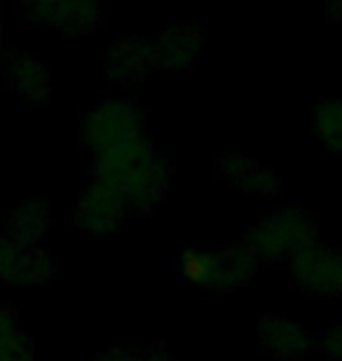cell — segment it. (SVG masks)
<instances>
[{"label":"cell","instance_id":"obj_4","mask_svg":"<svg viewBox=\"0 0 342 361\" xmlns=\"http://www.w3.org/2000/svg\"><path fill=\"white\" fill-rule=\"evenodd\" d=\"M270 343L274 350L281 352V355H291V357L303 355V352H307V348H310L305 331L291 322H272Z\"/></svg>","mask_w":342,"mask_h":361},{"label":"cell","instance_id":"obj_1","mask_svg":"<svg viewBox=\"0 0 342 361\" xmlns=\"http://www.w3.org/2000/svg\"><path fill=\"white\" fill-rule=\"evenodd\" d=\"M293 274L298 286L317 298H340L342 295V254L307 244L295 254Z\"/></svg>","mask_w":342,"mask_h":361},{"label":"cell","instance_id":"obj_2","mask_svg":"<svg viewBox=\"0 0 342 361\" xmlns=\"http://www.w3.org/2000/svg\"><path fill=\"white\" fill-rule=\"evenodd\" d=\"M314 237V221L307 214L298 209H283L267 223L263 233V247L270 254L283 256V254H298L307 244H312Z\"/></svg>","mask_w":342,"mask_h":361},{"label":"cell","instance_id":"obj_6","mask_svg":"<svg viewBox=\"0 0 342 361\" xmlns=\"http://www.w3.org/2000/svg\"><path fill=\"white\" fill-rule=\"evenodd\" d=\"M326 12L333 21H342V0H326Z\"/></svg>","mask_w":342,"mask_h":361},{"label":"cell","instance_id":"obj_3","mask_svg":"<svg viewBox=\"0 0 342 361\" xmlns=\"http://www.w3.org/2000/svg\"><path fill=\"white\" fill-rule=\"evenodd\" d=\"M317 134L331 153L342 155V99H329L319 106Z\"/></svg>","mask_w":342,"mask_h":361},{"label":"cell","instance_id":"obj_5","mask_svg":"<svg viewBox=\"0 0 342 361\" xmlns=\"http://www.w3.org/2000/svg\"><path fill=\"white\" fill-rule=\"evenodd\" d=\"M322 352L324 355H329L331 359L336 361H342V324L338 326H333L329 334L324 336L322 341Z\"/></svg>","mask_w":342,"mask_h":361}]
</instances>
